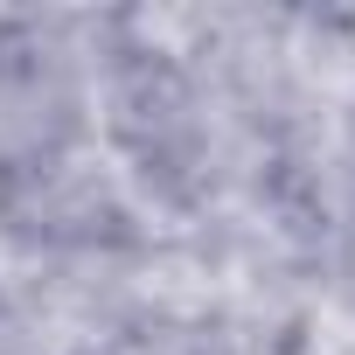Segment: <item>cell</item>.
Returning <instances> with one entry per match:
<instances>
[{"label": "cell", "instance_id": "277c9868", "mask_svg": "<svg viewBox=\"0 0 355 355\" xmlns=\"http://www.w3.org/2000/svg\"><path fill=\"white\" fill-rule=\"evenodd\" d=\"M320 167H327V202H334V230H341V244H355V91H341V98H334V112H327Z\"/></svg>", "mask_w": 355, "mask_h": 355}, {"label": "cell", "instance_id": "3957f363", "mask_svg": "<svg viewBox=\"0 0 355 355\" xmlns=\"http://www.w3.org/2000/svg\"><path fill=\"white\" fill-rule=\"evenodd\" d=\"M63 355H237L230 334V306L209 293H146L139 306H125L112 327H98L91 341L63 348Z\"/></svg>", "mask_w": 355, "mask_h": 355}, {"label": "cell", "instance_id": "7a4b0ae2", "mask_svg": "<svg viewBox=\"0 0 355 355\" xmlns=\"http://www.w3.org/2000/svg\"><path fill=\"white\" fill-rule=\"evenodd\" d=\"M98 153L91 63L63 8H0V160Z\"/></svg>", "mask_w": 355, "mask_h": 355}, {"label": "cell", "instance_id": "6da1fadb", "mask_svg": "<svg viewBox=\"0 0 355 355\" xmlns=\"http://www.w3.org/2000/svg\"><path fill=\"white\" fill-rule=\"evenodd\" d=\"M0 258L8 272L49 265H153L167 237L146 223L105 153L0 160Z\"/></svg>", "mask_w": 355, "mask_h": 355}]
</instances>
